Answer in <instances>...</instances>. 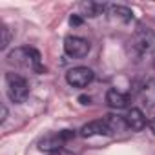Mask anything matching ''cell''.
I'll return each instance as SVG.
<instances>
[{
  "mask_svg": "<svg viewBox=\"0 0 155 155\" xmlns=\"http://www.w3.org/2000/svg\"><path fill=\"white\" fill-rule=\"evenodd\" d=\"M128 49L133 57L140 58V57H146V55H151L155 51V33L148 28H139L130 44H128Z\"/></svg>",
  "mask_w": 155,
  "mask_h": 155,
  "instance_id": "1",
  "label": "cell"
},
{
  "mask_svg": "<svg viewBox=\"0 0 155 155\" xmlns=\"http://www.w3.org/2000/svg\"><path fill=\"white\" fill-rule=\"evenodd\" d=\"M8 60L11 64L31 69L35 73H44L46 71V68H42V64H40V53L33 48H17L8 55Z\"/></svg>",
  "mask_w": 155,
  "mask_h": 155,
  "instance_id": "2",
  "label": "cell"
},
{
  "mask_svg": "<svg viewBox=\"0 0 155 155\" xmlns=\"http://www.w3.org/2000/svg\"><path fill=\"white\" fill-rule=\"evenodd\" d=\"M6 86H8V97L11 102L15 104H22L28 101L29 97V86L26 82L24 77H20L18 73H6Z\"/></svg>",
  "mask_w": 155,
  "mask_h": 155,
  "instance_id": "3",
  "label": "cell"
},
{
  "mask_svg": "<svg viewBox=\"0 0 155 155\" xmlns=\"http://www.w3.org/2000/svg\"><path fill=\"white\" fill-rule=\"evenodd\" d=\"M91 46L86 38L82 37H77V35H69L64 38V51L68 57L71 58H84L90 53Z\"/></svg>",
  "mask_w": 155,
  "mask_h": 155,
  "instance_id": "4",
  "label": "cell"
},
{
  "mask_svg": "<svg viewBox=\"0 0 155 155\" xmlns=\"http://www.w3.org/2000/svg\"><path fill=\"white\" fill-rule=\"evenodd\" d=\"M95 79V73L90 68L79 66V68H71L66 73V81L69 86L73 88H86L88 84H91V81Z\"/></svg>",
  "mask_w": 155,
  "mask_h": 155,
  "instance_id": "5",
  "label": "cell"
},
{
  "mask_svg": "<svg viewBox=\"0 0 155 155\" xmlns=\"http://www.w3.org/2000/svg\"><path fill=\"white\" fill-rule=\"evenodd\" d=\"M124 120H126L128 130H131V131H142L146 128V124H148V120H146V117H144L140 108L128 110V113L124 115Z\"/></svg>",
  "mask_w": 155,
  "mask_h": 155,
  "instance_id": "6",
  "label": "cell"
},
{
  "mask_svg": "<svg viewBox=\"0 0 155 155\" xmlns=\"http://www.w3.org/2000/svg\"><path fill=\"white\" fill-rule=\"evenodd\" d=\"M137 101L142 108L150 110V108H155V81H148L146 84H142L139 88V93H137Z\"/></svg>",
  "mask_w": 155,
  "mask_h": 155,
  "instance_id": "7",
  "label": "cell"
},
{
  "mask_svg": "<svg viewBox=\"0 0 155 155\" xmlns=\"http://www.w3.org/2000/svg\"><path fill=\"white\" fill-rule=\"evenodd\" d=\"M66 144V140L60 137V133H55V135H46L44 139L38 140V150L40 151H48V153H55L58 150H64L62 146Z\"/></svg>",
  "mask_w": 155,
  "mask_h": 155,
  "instance_id": "8",
  "label": "cell"
},
{
  "mask_svg": "<svg viewBox=\"0 0 155 155\" xmlns=\"http://www.w3.org/2000/svg\"><path fill=\"white\" fill-rule=\"evenodd\" d=\"M81 135L82 137H95V135H110V130L104 122V119H99V120H91L88 124H84L81 128Z\"/></svg>",
  "mask_w": 155,
  "mask_h": 155,
  "instance_id": "9",
  "label": "cell"
},
{
  "mask_svg": "<svg viewBox=\"0 0 155 155\" xmlns=\"http://www.w3.org/2000/svg\"><path fill=\"white\" fill-rule=\"evenodd\" d=\"M106 102H108V106L113 108V110H124V108L128 106L130 99H128V95L120 93L119 90H108V93H106Z\"/></svg>",
  "mask_w": 155,
  "mask_h": 155,
  "instance_id": "10",
  "label": "cell"
},
{
  "mask_svg": "<svg viewBox=\"0 0 155 155\" xmlns=\"http://www.w3.org/2000/svg\"><path fill=\"white\" fill-rule=\"evenodd\" d=\"M108 15L113 18V20H119V22H131L133 20V11L126 6H110L108 8Z\"/></svg>",
  "mask_w": 155,
  "mask_h": 155,
  "instance_id": "11",
  "label": "cell"
},
{
  "mask_svg": "<svg viewBox=\"0 0 155 155\" xmlns=\"http://www.w3.org/2000/svg\"><path fill=\"white\" fill-rule=\"evenodd\" d=\"M104 122H106L110 133H117V131H124V130H128L126 120H124V117H120V115L108 113V115L104 117Z\"/></svg>",
  "mask_w": 155,
  "mask_h": 155,
  "instance_id": "12",
  "label": "cell"
},
{
  "mask_svg": "<svg viewBox=\"0 0 155 155\" xmlns=\"http://www.w3.org/2000/svg\"><path fill=\"white\" fill-rule=\"evenodd\" d=\"M104 9H106V6L99 4V2H82L81 4V11L84 17H99Z\"/></svg>",
  "mask_w": 155,
  "mask_h": 155,
  "instance_id": "13",
  "label": "cell"
},
{
  "mask_svg": "<svg viewBox=\"0 0 155 155\" xmlns=\"http://www.w3.org/2000/svg\"><path fill=\"white\" fill-rule=\"evenodd\" d=\"M0 35H2V40H0V49L6 51L8 46H9V40H11V31H9V28L6 24L0 26Z\"/></svg>",
  "mask_w": 155,
  "mask_h": 155,
  "instance_id": "14",
  "label": "cell"
},
{
  "mask_svg": "<svg viewBox=\"0 0 155 155\" xmlns=\"http://www.w3.org/2000/svg\"><path fill=\"white\" fill-rule=\"evenodd\" d=\"M60 133V137L68 142V140H71V139H75V131L73 130H62V131H58Z\"/></svg>",
  "mask_w": 155,
  "mask_h": 155,
  "instance_id": "15",
  "label": "cell"
},
{
  "mask_svg": "<svg viewBox=\"0 0 155 155\" xmlns=\"http://www.w3.org/2000/svg\"><path fill=\"white\" fill-rule=\"evenodd\" d=\"M69 24H71V26H79V24H82V18H81L79 15H73V17L69 18Z\"/></svg>",
  "mask_w": 155,
  "mask_h": 155,
  "instance_id": "16",
  "label": "cell"
},
{
  "mask_svg": "<svg viewBox=\"0 0 155 155\" xmlns=\"http://www.w3.org/2000/svg\"><path fill=\"white\" fill-rule=\"evenodd\" d=\"M79 102H81V104H84V106H86V104H91V97L81 95V97H79Z\"/></svg>",
  "mask_w": 155,
  "mask_h": 155,
  "instance_id": "17",
  "label": "cell"
},
{
  "mask_svg": "<svg viewBox=\"0 0 155 155\" xmlns=\"http://www.w3.org/2000/svg\"><path fill=\"white\" fill-rule=\"evenodd\" d=\"M51 155H73L71 151H66V150H58V151H55V153H51Z\"/></svg>",
  "mask_w": 155,
  "mask_h": 155,
  "instance_id": "18",
  "label": "cell"
},
{
  "mask_svg": "<svg viewBox=\"0 0 155 155\" xmlns=\"http://www.w3.org/2000/svg\"><path fill=\"white\" fill-rule=\"evenodd\" d=\"M6 117H8V108H6V106H2V117H0V120L4 122V120H6Z\"/></svg>",
  "mask_w": 155,
  "mask_h": 155,
  "instance_id": "19",
  "label": "cell"
},
{
  "mask_svg": "<svg viewBox=\"0 0 155 155\" xmlns=\"http://www.w3.org/2000/svg\"><path fill=\"white\" fill-rule=\"evenodd\" d=\"M148 126H150V130H151V131L155 133V119H151V120L148 122Z\"/></svg>",
  "mask_w": 155,
  "mask_h": 155,
  "instance_id": "20",
  "label": "cell"
}]
</instances>
